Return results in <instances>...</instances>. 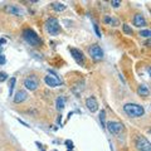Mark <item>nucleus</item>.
<instances>
[{"mask_svg":"<svg viewBox=\"0 0 151 151\" xmlns=\"http://www.w3.org/2000/svg\"><path fill=\"white\" fill-rule=\"evenodd\" d=\"M123 111L127 116L132 117V119H137V117L144 116L145 108L138 103H126L123 104Z\"/></svg>","mask_w":151,"mask_h":151,"instance_id":"f257e3e1","label":"nucleus"},{"mask_svg":"<svg viewBox=\"0 0 151 151\" xmlns=\"http://www.w3.org/2000/svg\"><path fill=\"white\" fill-rule=\"evenodd\" d=\"M23 38L32 47H39V45H42V39L39 38V35L30 28H27L23 30Z\"/></svg>","mask_w":151,"mask_h":151,"instance_id":"f03ea898","label":"nucleus"},{"mask_svg":"<svg viewBox=\"0 0 151 151\" xmlns=\"http://www.w3.org/2000/svg\"><path fill=\"white\" fill-rule=\"evenodd\" d=\"M106 128L108 130V132L115 136H119L125 131V126L119 121H108L106 122Z\"/></svg>","mask_w":151,"mask_h":151,"instance_id":"7ed1b4c3","label":"nucleus"},{"mask_svg":"<svg viewBox=\"0 0 151 151\" xmlns=\"http://www.w3.org/2000/svg\"><path fill=\"white\" fill-rule=\"evenodd\" d=\"M45 29H47V32L50 35H58L61 32L59 22H58L56 18H49L47 22H45Z\"/></svg>","mask_w":151,"mask_h":151,"instance_id":"20e7f679","label":"nucleus"},{"mask_svg":"<svg viewBox=\"0 0 151 151\" xmlns=\"http://www.w3.org/2000/svg\"><path fill=\"white\" fill-rule=\"evenodd\" d=\"M135 147L138 151H151V144L145 136L135 137Z\"/></svg>","mask_w":151,"mask_h":151,"instance_id":"39448f33","label":"nucleus"},{"mask_svg":"<svg viewBox=\"0 0 151 151\" xmlns=\"http://www.w3.org/2000/svg\"><path fill=\"white\" fill-rule=\"evenodd\" d=\"M88 53H90V56H91L92 59H95V61L103 59V50H102V48H101L98 44L91 45L90 49H88Z\"/></svg>","mask_w":151,"mask_h":151,"instance_id":"423d86ee","label":"nucleus"},{"mask_svg":"<svg viewBox=\"0 0 151 151\" xmlns=\"http://www.w3.org/2000/svg\"><path fill=\"white\" fill-rule=\"evenodd\" d=\"M24 86L28 91H35L38 86H39V79H38L35 76H28V77L24 79Z\"/></svg>","mask_w":151,"mask_h":151,"instance_id":"0eeeda50","label":"nucleus"},{"mask_svg":"<svg viewBox=\"0 0 151 151\" xmlns=\"http://www.w3.org/2000/svg\"><path fill=\"white\" fill-rule=\"evenodd\" d=\"M69 52H71V54H72L73 59L77 62V64H79V66L86 64V58H85L83 52H81V50L77 49V48H69Z\"/></svg>","mask_w":151,"mask_h":151,"instance_id":"6e6552de","label":"nucleus"},{"mask_svg":"<svg viewBox=\"0 0 151 151\" xmlns=\"http://www.w3.org/2000/svg\"><path fill=\"white\" fill-rule=\"evenodd\" d=\"M5 11H6V13H9L10 15H16V16H22V15H24V11L20 9L19 6L13 5V4L5 5Z\"/></svg>","mask_w":151,"mask_h":151,"instance_id":"1a4fd4ad","label":"nucleus"},{"mask_svg":"<svg viewBox=\"0 0 151 151\" xmlns=\"http://www.w3.org/2000/svg\"><path fill=\"white\" fill-rule=\"evenodd\" d=\"M44 82H45V85H47V86L53 87V88L59 87L62 85V82L59 81V78L53 77V76H45V77H44Z\"/></svg>","mask_w":151,"mask_h":151,"instance_id":"9d476101","label":"nucleus"},{"mask_svg":"<svg viewBox=\"0 0 151 151\" xmlns=\"http://www.w3.org/2000/svg\"><path fill=\"white\" fill-rule=\"evenodd\" d=\"M86 106L88 108V111H91V112H96L98 110V102H97V99H96L95 97H88L86 99Z\"/></svg>","mask_w":151,"mask_h":151,"instance_id":"9b49d317","label":"nucleus"},{"mask_svg":"<svg viewBox=\"0 0 151 151\" xmlns=\"http://www.w3.org/2000/svg\"><path fill=\"white\" fill-rule=\"evenodd\" d=\"M133 25L137 28H142L146 25V19L144 18V15L141 14H135V16H133Z\"/></svg>","mask_w":151,"mask_h":151,"instance_id":"f8f14e48","label":"nucleus"},{"mask_svg":"<svg viewBox=\"0 0 151 151\" xmlns=\"http://www.w3.org/2000/svg\"><path fill=\"white\" fill-rule=\"evenodd\" d=\"M27 98H28L27 92L23 91V90H20V91L16 92L15 96H14V102H15V103H22V102H24V101L27 99Z\"/></svg>","mask_w":151,"mask_h":151,"instance_id":"ddd939ff","label":"nucleus"},{"mask_svg":"<svg viewBox=\"0 0 151 151\" xmlns=\"http://www.w3.org/2000/svg\"><path fill=\"white\" fill-rule=\"evenodd\" d=\"M137 93L140 96H142V97H147V96L150 95V91L145 85H140L137 87Z\"/></svg>","mask_w":151,"mask_h":151,"instance_id":"4468645a","label":"nucleus"},{"mask_svg":"<svg viewBox=\"0 0 151 151\" xmlns=\"http://www.w3.org/2000/svg\"><path fill=\"white\" fill-rule=\"evenodd\" d=\"M64 103H66V98L64 97H58L56 101V107L58 111H62L64 108Z\"/></svg>","mask_w":151,"mask_h":151,"instance_id":"2eb2a0df","label":"nucleus"},{"mask_svg":"<svg viewBox=\"0 0 151 151\" xmlns=\"http://www.w3.org/2000/svg\"><path fill=\"white\" fill-rule=\"evenodd\" d=\"M50 6H52V9H54L56 11H63L66 9V5L63 3H52Z\"/></svg>","mask_w":151,"mask_h":151,"instance_id":"dca6fc26","label":"nucleus"},{"mask_svg":"<svg viewBox=\"0 0 151 151\" xmlns=\"http://www.w3.org/2000/svg\"><path fill=\"white\" fill-rule=\"evenodd\" d=\"M103 22L106 23V24H111V25H113V27H116L117 24H119V22L117 20H115L113 18H111V16H108V15H106L103 18Z\"/></svg>","mask_w":151,"mask_h":151,"instance_id":"f3484780","label":"nucleus"},{"mask_svg":"<svg viewBox=\"0 0 151 151\" xmlns=\"http://www.w3.org/2000/svg\"><path fill=\"white\" fill-rule=\"evenodd\" d=\"M99 121H101L102 127L106 128V111L104 110H101V112H99Z\"/></svg>","mask_w":151,"mask_h":151,"instance_id":"a211bd4d","label":"nucleus"},{"mask_svg":"<svg viewBox=\"0 0 151 151\" xmlns=\"http://www.w3.org/2000/svg\"><path fill=\"white\" fill-rule=\"evenodd\" d=\"M15 82H16V79L14 77L10 78V82H9V96H13V90H14V87H15Z\"/></svg>","mask_w":151,"mask_h":151,"instance_id":"6ab92c4d","label":"nucleus"},{"mask_svg":"<svg viewBox=\"0 0 151 151\" xmlns=\"http://www.w3.org/2000/svg\"><path fill=\"white\" fill-rule=\"evenodd\" d=\"M122 30H123L125 34H127V35H132V33H133L132 29L130 28L127 24H123V25H122Z\"/></svg>","mask_w":151,"mask_h":151,"instance_id":"aec40b11","label":"nucleus"},{"mask_svg":"<svg viewBox=\"0 0 151 151\" xmlns=\"http://www.w3.org/2000/svg\"><path fill=\"white\" fill-rule=\"evenodd\" d=\"M140 35L144 37V38H149V37L151 35V32L149 30V29H146V30H141V32H140Z\"/></svg>","mask_w":151,"mask_h":151,"instance_id":"412c9836","label":"nucleus"},{"mask_svg":"<svg viewBox=\"0 0 151 151\" xmlns=\"http://www.w3.org/2000/svg\"><path fill=\"white\" fill-rule=\"evenodd\" d=\"M6 78H8V74L5 72H0V82L6 81Z\"/></svg>","mask_w":151,"mask_h":151,"instance_id":"4be33fe9","label":"nucleus"},{"mask_svg":"<svg viewBox=\"0 0 151 151\" xmlns=\"http://www.w3.org/2000/svg\"><path fill=\"white\" fill-rule=\"evenodd\" d=\"M93 27H95V32H96V34H97V37H102V34H101V32H99V28H98V25L97 24H95L93 25Z\"/></svg>","mask_w":151,"mask_h":151,"instance_id":"5701e85b","label":"nucleus"},{"mask_svg":"<svg viewBox=\"0 0 151 151\" xmlns=\"http://www.w3.org/2000/svg\"><path fill=\"white\" fill-rule=\"evenodd\" d=\"M111 5H112L113 8H119V6L121 5V1H116V0H112V1H111Z\"/></svg>","mask_w":151,"mask_h":151,"instance_id":"b1692460","label":"nucleus"},{"mask_svg":"<svg viewBox=\"0 0 151 151\" xmlns=\"http://www.w3.org/2000/svg\"><path fill=\"white\" fill-rule=\"evenodd\" d=\"M66 145H67V147H68L69 150H72V149H73V142H72V141L67 140V141H66Z\"/></svg>","mask_w":151,"mask_h":151,"instance_id":"393cba45","label":"nucleus"},{"mask_svg":"<svg viewBox=\"0 0 151 151\" xmlns=\"http://www.w3.org/2000/svg\"><path fill=\"white\" fill-rule=\"evenodd\" d=\"M5 62H6V61H5V56H4V54L0 52V64H4Z\"/></svg>","mask_w":151,"mask_h":151,"instance_id":"a878e982","label":"nucleus"},{"mask_svg":"<svg viewBox=\"0 0 151 151\" xmlns=\"http://www.w3.org/2000/svg\"><path fill=\"white\" fill-rule=\"evenodd\" d=\"M5 43V39H0V44H4Z\"/></svg>","mask_w":151,"mask_h":151,"instance_id":"bb28decb","label":"nucleus"}]
</instances>
